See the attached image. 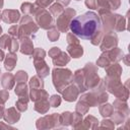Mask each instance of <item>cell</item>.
Returning <instances> with one entry per match:
<instances>
[{"mask_svg": "<svg viewBox=\"0 0 130 130\" xmlns=\"http://www.w3.org/2000/svg\"><path fill=\"white\" fill-rule=\"evenodd\" d=\"M70 30L79 39L90 40L101 28V18L93 11L75 16L69 24Z\"/></svg>", "mask_w": 130, "mask_h": 130, "instance_id": "1", "label": "cell"}]
</instances>
